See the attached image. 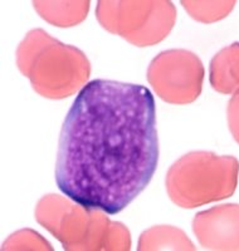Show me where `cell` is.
<instances>
[{"mask_svg": "<svg viewBox=\"0 0 239 251\" xmlns=\"http://www.w3.org/2000/svg\"><path fill=\"white\" fill-rule=\"evenodd\" d=\"M159 153L152 93L141 84L93 79L63 122L56 182L74 202L119 214L148 187Z\"/></svg>", "mask_w": 239, "mask_h": 251, "instance_id": "6da1fadb", "label": "cell"}, {"mask_svg": "<svg viewBox=\"0 0 239 251\" xmlns=\"http://www.w3.org/2000/svg\"><path fill=\"white\" fill-rule=\"evenodd\" d=\"M35 220L67 251H127L131 235L123 224L112 221L101 208L71 202L56 194L43 196Z\"/></svg>", "mask_w": 239, "mask_h": 251, "instance_id": "7a4b0ae2", "label": "cell"}, {"mask_svg": "<svg viewBox=\"0 0 239 251\" xmlns=\"http://www.w3.org/2000/svg\"><path fill=\"white\" fill-rule=\"evenodd\" d=\"M17 64L39 96L63 100L87 84L91 64L82 50L43 29H33L17 49Z\"/></svg>", "mask_w": 239, "mask_h": 251, "instance_id": "3957f363", "label": "cell"}, {"mask_svg": "<svg viewBox=\"0 0 239 251\" xmlns=\"http://www.w3.org/2000/svg\"><path fill=\"white\" fill-rule=\"evenodd\" d=\"M238 174L236 157L193 151L169 169L166 191L179 207L195 208L231 197L237 188Z\"/></svg>", "mask_w": 239, "mask_h": 251, "instance_id": "277c9868", "label": "cell"}, {"mask_svg": "<svg viewBox=\"0 0 239 251\" xmlns=\"http://www.w3.org/2000/svg\"><path fill=\"white\" fill-rule=\"evenodd\" d=\"M96 18L103 29L136 47H150L165 39L175 25L177 9L168 0L97 1Z\"/></svg>", "mask_w": 239, "mask_h": 251, "instance_id": "5b68a950", "label": "cell"}, {"mask_svg": "<svg viewBox=\"0 0 239 251\" xmlns=\"http://www.w3.org/2000/svg\"><path fill=\"white\" fill-rule=\"evenodd\" d=\"M204 66L195 53L186 49H169L151 60L148 82L164 102L189 104L202 93Z\"/></svg>", "mask_w": 239, "mask_h": 251, "instance_id": "8992f818", "label": "cell"}, {"mask_svg": "<svg viewBox=\"0 0 239 251\" xmlns=\"http://www.w3.org/2000/svg\"><path fill=\"white\" fill-rule=\"evenodd\" d=\"M193 232L207 250H239V205L225 203L198 212Z\"/></svg>", "mask_w": 239, "mask_h": 251, "instance_id": "52a82bcc", "label": "cell"}, {"mask_svg": "<svg viewBox=\"0 0 239 251\" xmlns=\"http://www.w3.org/2000/svg\"><path fill=\"white\" fill-rule=\"evenodd\" d=\"M209 80L214 91L232 94L239 91V43L231 44L213 57L209 66Z\"/></svg>", "mask_w": 239, "mask_h": 251, "instance_id": "ba28073f", "label": "cell"}, {"mask_svg": "<svg viewBox=\"0 0 239 251\" xmlns=\"http://www.w3.org/2000/svg\"><path fill=\"white\" fill-rule=\"evenodd\" d=\"M90 1H33L34 9L49 24L69 28L82 23L90 10Z\"/></svg>", "mask_w": 239, "mask_h": 251, "instance_id": "9c48e42d", "label": "cell"}, {"mask_svg": "<svg viewBox=\"0 0 239 251\" xmlns=\"http://www.w3.org/2000/svg\"><path fill=\"white\" fill-rule=\"evenodd\" d=\"M137 250H195L191 240L182 230L174 226H154L148 228L139 239Z\"/></svg>", "mask_w": 239, "mask_h": 251, "instance_id": "30bf717a", "label": "cell"}, {"mask_svg": "<svg viewBox=\"0 0 239 251\" xmlns=\"http://www.w3.org/2000/svg\"><path fill=\"white\" fill-rule=\"evenodd\" d=\"M236 1H181V5L193 19L200 23H214L231 14Z\"/></svg>", "mask_w": 239, "mask_h": 251, "instance_id": "8fae6325", "label": "cell"}, {"mask_svg": "<svg viewBox=\"0 0 239 251\" xmlns=\"http://www.w3.org/2000/svg\"><path fill=\"white\" fill-rule=\"evenodd\" d=\"M1 250H49L52 251L51 244L42 235L30 228H24L10 235L4 241Z\"/></svg>", "mask_w": 239, "mask_h": 251, "instance_id": "7c38bea8", "label": "cell"}, {"mask_svg": "<svg viewBox=\"0 0 239 251\" xmlns=\"http://www.w3.org/2000/svg\"><path fill=\"white\" fill-rule=\"evenodd\" d=\"M228 127L232 136L239 145V91H237L231 98L227 107Z\"/></svg>", "mask_w": 239, "mask_h": 251, "instance_id": "4fadbf2b", "label": "cell"}]
</instances>
